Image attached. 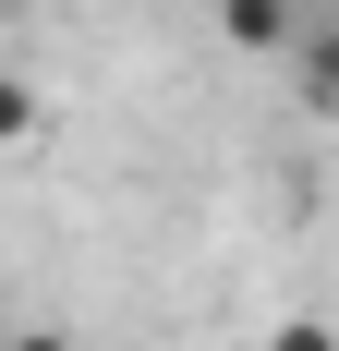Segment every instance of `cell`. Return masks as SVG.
<instances>
[{"label":"cell","instance_id":"cell-1","mask_svg":"<svg viewBox=\"0 0 339 351\" xmlns=\"http://www.w3.org/2000/svg\"><path fill=\"white\" fill-rule=\"evenodd\" d=\"M218 36L231 49H291L303 36V0H218Z\"/></svg>","mask_w":339,"mask_h":351},{"label":"cell","instance_id":"cell-2","mask_svg":"<svg viewBox=\"0 0 339 351\" xmlns=\"http://www.w3.org/2000/svg\"><path fill=\"white\" fill-rule=\"evenodd\" d=\"M36 134H49V97H36L25 73H0V158H25Z\"/></svg>","mask_w":339,"mask_h":351},{"label":"cell","instance_id":"cell-3","mask_svg":"<svg viewBox=\"0 0 339 351\" xmlns=\"http://www.w3.org/2000/svg\"><path fill=\"white\" fill-rule=\"evenodd\" d=\"M267 351H339V339H327V315H291V327H279Z\"/></svg>","mask_w":339,"mask_h":351},{"label":"cell","instance_id":"cell-4","mask_svg":"<svg viewBox=\"0 0 339 351\" xmlns=\"http://www.w3.org/2000/svg\"><path fill=\"white\" fill-rule=\"evenodd\" d=\"M0 351H73L61 327H0Z\"/></svg>","mask_w":339,"mask_h":351},{"label":"cell","instance_id":"cell-5","mask_svg":"<svg viewBox=\"0 0 339 351\" xmlns=\"http://www.w3.org/2000/svg\"><path fill=\"white\" fill-rule=\"evenodd\" d=\"M36 12H85V0H36Z\"/></svg>","mask_w":339,"mask_h":351}]
</instances>
